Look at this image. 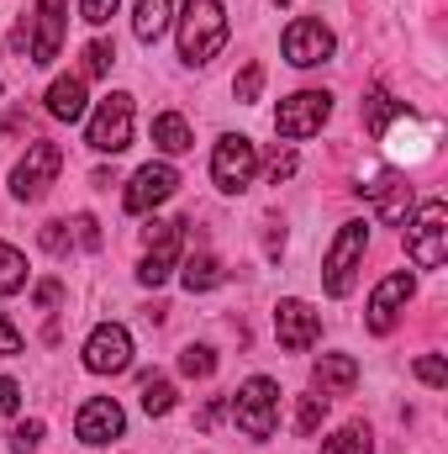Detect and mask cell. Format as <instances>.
<instances>
[{
    "label": "cell",
    "mask_w": 448,
    "mask_h": 454,
    "mask_svg": "<svg viewBox=\"0 0 448 454\" xmlns=\"http://www.w3.org/2000/svg\"><path fill=\"white\" fill-rule=\"evenodd\" d=\"M259 90H264V64H243V74L232 80V96H237L243 106H253V101H259Z\"/></svg>",
    "instance_id": "cell-28"
},
{
    "label": "cell",
    "mask_w": 448,
    "mask_h": 454,
    "mask_svg": "<svg viewBox=\"0 0 448 454\" xmlns=\"http://www.w3.org/2000/svg\"><path fill=\"white\" fill-rule=\"evenodd\" d=\"M222 48H227L222 0H185V16H180V59L185 64H212Z\"/></svg>",
    "instance_id": "cell-1"
},
{
    "label": "cell",
    "mask_w": 448,
    "mask_h": 454,
    "mask_svg": "<svg viewBox=\"0 0 448 454\" xmlns=\"http://www.w3.org/2000/svg\"><path fill=\"white\" fill-rule=\"evenodd\" d=\"M274 333H280V348H285V354H306L312 343L322 339V317H317L306 301L285 296V301L274 307Z\"/></svg>",
    "instance_id": "cell-15"
},
{
    "label": "cell",
    "mask_w": 448,
    "mask_h": 454,
    "mask_svg": "<svg viewBox=\"0 0 448 454\" xmlns=\"http://www.w3.org/2000/svg\"><path fill=\"white\" fill-rule=\"evenodd\" d=\"M16 407H21V386H16V380H5V375H0V418H11V412H16Z\"/></svg>",
    "instance_id": "cell-37"
},
{
    "label": "cell",
    "mask_w": 448,
    "mask_h": 454,
    "mask_svg": "<svg viewBox=\"0 0 448 454\" xmlns=\"http://www.w3.org/2000/svg\"><path fill=\"white\" fill-rule=\"evenodd\" d=\"M21 286H27V259L0 238V296H16Z\"/></svg>",
    "instance_id": "cell-26"
},
{
    "label": "cell",
    "mask_w": 448,
    "mask_h": 454,
    "mask_svg": "<svg viewBox=\"0 0 448 454\" xmlns=\"http://www.w3.org/2000/svg\"><path fill=\"white\" fill-rule=\"evenodd\" d=\"M42 248H48V254H69V248H74L69 223H48V227H42Z\"/></svg>",
    "instance_id": "cell-33"
},
{
    "label": "cell",
    "mask_w": 448,
    "mask_h": 454,
    "mask_svg": "<svg viewBox=\"0 0 448 454\" xmlns=\"http://www.w3.org/2000/svg\"><path fill=\"white\" fill-rule=\"evenodd\" d=\"M0 354H21V333L5 323V312H0Z\"/></svg>",
    "instance_id": "cell-39"
},
{
    "label": "cell",
    "mask_w": 448,
    "mask_h": 454,
    "mask_svg": "<svg viewBox=\"0 0 448 454\" xmlns=\"http://www.w3.org/2000/svg\"><path fill=\"white\" fill-rule=\"evenodd\" d=\"M253 175H259V148H253L243 132H227L222 143H217V153H212V180H217V191L237 196V191L253 185Z\"/></svg>",
    "instance_id": "cell-6"
},
{
    "label": "cell",
    "mask_w": 448,
    "mask_h": 454,
    "mask_svg": "<svg viewBox=\"0 0 448 454\" xmlns=\"http://www.w3.org/2000/svg\"><path fill=\"white\" fill-rule=\"evenodd\" d=\"M264 169H269V185H280V180L296 175V153H290V148H274V159H269Z\"/></svg>",
    "instance_id": "cell-36"
},
{
    "label": "cell",
    "mask_w": 448,
    "mask_h": 454,
    "mask_svg": "<svg viewBox=\"0 0 448 454\" xmlns=\"http://www.w3.org/2000/svg\"><path fill=\"white\" fill-rule=\"evenodd\" d=\"M37 444H42V423H37V418H32V423H16V428H11V450H16V454H32Z\"/></svg>",
    "instance_id": "cell-31"
},
{
    "label": "cell",
    "mask_w": 448,
    "mask_h": 454,
    "mask_svg": "<svg viewBox=\"0 0 448 454\" xmlns=\"http://www.w3.org/2000/svg\"><path fill=\"white\" fill-rule=\"evenodd\" d=\"M412 291H417V280H412V270H396V275H385L380 286H375V296H369V333H390L396 323H401V312H406V301H412Z\"/></svg>",
    "instance_id": "cell-11"
},
{
    "label": "cell",
    "mask_w": 448,
    "mask_h": 454,
    "mask_svg": "<svg viewBox=\"0 0 448 454\" xmlns=\"http://www.w3.org/2000/svg\"><path fill=\"white\" fill-rule=\"evenodd\" d=\"M116 5H121V0H80V16H85L90 27H106L116 16Z\"/></svg>",
    "instance_id": "cell-34"
},
{
    "label": "cell",
    "mask_w": 448,
    "mask_h": 454,
    "mask_svg": "<svg viewBox=\"0 0 448 454\" xmlns=\"http://www.w3.org/2000/svg\"><path fill=\"white\" fill-rule=\"evenodd\" d=\"M180 370H185L190 380H206V375L217 370V354H212V348H201V343H190V348L180 354Z\"/></svg>",
    "instance_id": "cell-29"
},
{
    "label": "cell",
    "mask_w": 448,
    "mask_h": 454,
    "mask_svg": "<svg viewBox=\"0 0 448 454\" xmlns=\"http://www.w3.org/2000/svg\"><path fill=\"white\" fill-rule=\"evenodd\" d=\"M137 396H143V412H148V418L174 412V386H169L164 375H143V380H137Z\"/></svg>",
    "instance_id": "cell-24"
},
{
    "label": "cell",
    "mask_w": 448,
    "mask_h": 454,
    "mask_svg": "<svg viewBox=\"0 0 448 454\" xmlns=\"http://www.w3.org/2000/svg\"><path fill=\"white\" fill-rule=\"evenodd\" d=\"M69 232H74V243H80V248H101V223H96L90 212H80V217L69 223Z\"/></svg>",
    "instance_id": "cell-32"
},
{
    "label": "cell",
    "mask_w": 448,
    "mask_h": 454,
    "mask_svg": "<svg viewBox=\"0 0 448 454\" xmlns=\"http://www.w3.org/2000/svg\"><path fill=\"white\" fill-rule=\"evenodd\" d=\"M58 169H64V148L58 143H32L27 153H21V164L11 169V196L16 201H42L48 196V185L58 180Z\"/></svg>",
    "instance_id": "cell-4"
},
{
    "label": "cell",
    "mask_w": 448,
    "mask_h": 454,
    "mask_svg": "<svg viewBox=\"0 0 448 454\" xmlns=\"http://www.w3.org/2000/svg\"><path fill=\"white\" fill-rule=\"evenodd\" d=\"M280 5H285V0H280Z\"/></svg>",
    "instance_id": "cell-41"
},
{
    "label": "cell",
    "mask_w": 448,
    "mask_h": 454,
    "mask_svg": "<svg viewBox=\"0 0 448 454\" xmlns=\"http://www.w3.org/2000/svg\"><path fill=\"white\" fill-rule=\"evenodd\" d=\"M280 48H285V59L296 64V69H317V64H328L333 59V32L317 21V16H296L290 27H285V37H280Z\"/></svg>",
    "instance_id": "cell-10"
},
{
    "label": "cell",
    "mask_w": 448,
    "mask_h": 454,
    "mask_svg": "<svg viewBox=\"0 0 448 454\" xmlns=\"http://www.w3.org/2000/svg\"><path fill=\"white\" fill-rule=\"evenodd\" d=\"M217 418H222V402H212V407H206V412H201V418H196V423H201V428H212V423H217Z\"/></svg>",
    "instance_id": "cell-40"
},
{
    "label": "cell",
    "mask_w": 448,
    "mask_h": 454,
    "mask_svg": "<svg viewBox=\"0 0 448 454\" xmlns=\"http://www.w3.org/2000/svg\"><path fill=\"white\" fill-rule=\"evenodd\" d=\"M85 143H90L96 153H121V148L132 143V96H127V90H116V96H106V101L96 106Z\"/></svg>",
    "instance_id": "cell-9"
},
{
    "label": "cell",
    "mask_w": 448,
    "mask_h": 454,
    "mask_svg": "<svg viewBox=\"0 0 448 454\" xmlns=\"http://www.w3.org/2000/svg\"><path fill=\"white\" fill-rule=\"evenodd\" d=\"M180 280H185L190 296H196V291H212V286H222V264H217L212 254H190V259L180 264Z\"/></svg>",
    "instance_id": "cell-21"
},
{
    "label": "cell",
    "mask_w": 448,
    "mask_h": 454,
    "mask_svg": "<svg viewBox=\"0 0 448 454\" xmlns=\"http://www.w3.org/2000/svg\"><path fill=\"white\" fill-rule=\"evenodd\" d=\"M364 248H369V227L364 223H343L337 227L333 248H328V264H322V286H328V296H348V291H353V275H359Z\"/></svg>",
    "instance_id": "cell-5"
},
{
    "label": "cell",
    "mask_w": 448,
    "mask_h": 454,
    "mask_svg": "<svg viewBox=\"0 0 448 454\" xmlns=\"http://www.w3.org/2000/svg\"><path fill=\"white\" fill-rule=\"evenodd\" d=\"M417 380H428V386H448V364L438 354H422L417 359Z\"/></svg>",
    "instance_id": "cell-35"
},
{
    "label": "cell",
    "mask_w": 448,
    "mask_h": 454,
    "mask_svg": "<svg viewBox=\"0 0 448 454\" xmlns=\"http://www.w3.org/2000/svg\"><path fill=\"white\" fill-rule=\"evenodd\" d=\"M322 454H375V439H369L364 423H348V428H337L333 439L322 444Z\"/></svg>",
    "instance_id": "cell-25"
},
{
    "label": "cell",
    "mask_w": 448,
    "mask_h": 454,
    "mask_svg": "<svg viewBox=\"0 0 448 454\" xmlns=\"http://www.w3.org/2000/svg\"><path fill=\"white\" fill-rule=\"evenodd\" d=\"M153 143H158L164 153H185L196 137H190V121H185L180 112H164L158 121H153Z\"/></svg>",
    "instance_id": "cell-23"
},
{
    "label": "cell",
    "mask_w": 448,
    "mask_h": 454,
    "mask_svg": "<svg viewBox=\"0 0 448 454\" xmlns=\"http://www.w3.org/2000/svg\"><path fill=\"white\" fill-rule=\"evenodd\" d=\"M64 27H69V0H37V16H32V43H27V53H32V64H53L58 59V48H64Z\"/></svg>",
    "instance_id": "cell-13"
},
{
    "label": "cell",
    "mask_w": 448,
    "mask_h": 454,
    "mask_svg": "<svg viewBox=\"0 0 448 454\" xmlns=\"http://www.w3.org/2000/svg\"><path fill=\"white\" fill-rule=\"evenodd\" d=\"M232 418H237L243 439H253V444L274 439V423H280V386H274L269 375L243 380L237 396H232Z\"/></svg>",
    "instance_id": "cell-2"
},
{
    "label": "cell",
    "mask_w": 448,
    "mask_h": 454,
    "mask_svg": "<svg viewBox=\"0 0 448 454\" xmlns=\"http://www.w3.org/2000/svg\"><path fill=\"white\" fill-rule=\"evenodd\" d=\"M401 112H406V106H401V101H390V96H385L380 85H375V90L364 96V127H369L375 137H385V132H390V121H396Z\"/></svg>",
    "instance_id": "cell-22"
},
{
    "label": "cell",
    "mask_w": 448,
    "mask_h": 454,
    "mask_svg": "<svg viewBox=\"0 0 448 454\" xmlns=\"http://www.w3.org/2000/svg\"><path fill=\"white\" fill-rule=\"evenodd\" d=\"M48 116H58V121H80L85 116V80L80 74H64V80L48 85Z\"/></svg>",
    "instance_id": "cell-19"
},
{
    "label": "cell",
    "mask_w": 448,
    "mask_h": 454,
    "mask_svg": "<svg viewBox=\"0 0 448 454\" xmlns=\"http://www.w3.org/2000/svg\"><path fill=\"white\" fill-rule=\"evenodd\" d=\"M180 191V169L174 164H143L137 175H132V185H127V212L132 217H143V212H153V207H164L169 196Z\"/></svg>",
    "instance_id": "cell-12"
},
{
    "label": "cell",
    "mask_w": 448,
    "mask_h": 454,
    "mask_svg": "<svg viewBox=\"0 0 448 454\" xmlns=\"http://www.w3.org/2000/svg\"><path fill=\"white\" fill-rule=\"evenodd\" d=\"M322 418H328V396H301L296 402V434L301 439H312L322 428Z\"/></svg>",
    "instance_id": "cell-27"
},
{
    "label": "cell",
    "mask_w": 448,
    "mask_h": 454,
    "mask_svg": "<svg viewBox=\"0 0 448 454\" xmlns=\"http://www.w3.org/2000/svg\"><path fill=\"white\" fill-rule=\"evenodd\" d=\"M112 64H116V48H112V43H90V48H85V74H90V80L112 74Z\"/></svg>",
    "instance_id": "cell-30"
},
{
    "label": "cell",
    "mask_w": 448,
    "mask_h": 454,
    "mask_svg": "<svg viewBox=\"0 0 448 454\" xmlns=\"http://www.w3.org/2000/svg\"><path fill=\"white\" fill-rule=\"evenodd\" d=\"M406 254L417 270H438L448 259V207L444 201H422V212L406 223Z\"/></svg>",
    "instance_id": "cell-3"
},
{
    "label": "cell",
    "mask_w": 448,
    "mask_h": 454,
    "mask_svg": "<svg viewBox=\"0 0 448 454\" xmlns=\"http://www.w3.org/2000/svg\"><path fill=\"white\" fill-rule=\"evenodd\" d=\"M312 380H317V396H348L353 386H359V364L348 359V354H322L317 364H312Z\"/></svg>",
    "instance_id": "cell-18"
},
{
    "label": "cell",
    "mask_w": 448,
    "mask_h": 454,
    "mask_svg": "<svg viewBox=\"0 0 448 454\" xmlns=\"http://www.w3.org/2000/svg\"><path fill=\"white\" fill-rule=\"evenodd\" d=\"M132 364V333L121 323H101L90 339H85V370L96 375H121Z\"/></svg>",
    "instance_id": "cell-14"
},
{
    "label": "cell",
    "mask_w": 448,
    "mask_h": 454,
    "mask_svg": "<svg viewBox=\"0 0 448 454\" xmlns=\"http://www.w3.org/2000/svg\"><path fill=\"white\" fill-rule=\"evenodd\" d=\"M185 227L190 223H158L148 227V254H143V264H137V280L143 286H164L169 275H174V264H180V243H185Z\"/></svg>",
    "instance_id": "cell-8"
},
{
    "label": "cell",
    "mask_w": 448,
    "mask_h": 454,
    "mask_svg": "<svg viewBox=\"0 0 448 454\" xmlns=\"http://www.w3.org/2000/svg\"><path fill=\"white\" fill-rule=\"evenodd\" d=\"M58 301H64V286H58V280H42V286H37V307L48 312V307H58Z\"/></svg>",
    "instance_id": "cell-38"
},
{
    "label": "cell",
    "mask_w": 448,
    "mask_h": 454,
    "mask_svg": "<svg viewBox=\"0 0 448 454\" xmlns=\"http://www.w3.org/2000/svg\"><path fill=\"white\" fill-rule=\"evenodd\" d=\"M121 428H127V412L116 407L112 396H90V402L80 407V418H74V434H80V444H90V450L121 439Z\"/></svg>",
    "instance_id": "cell-16"
},
{
    "label": "cell",
    "mask_w": 448,
    "mask_h": 454,
    "mask_svg": "<svg viewBox=\"0 0 448 454\" xmlns=\"http://www.w3.org/2000/svg\"><path fill=\"white\" fill-rule=\"evenodd\" d=\"M359 191H369L375 196V207H380V223H406V212H412V185L396 175V169H380L369 185H359Z\"/></svg>",
    "instance_id": "cell-17"
},
{
    "label": "cell",
    "mask_w": 448,
    "mask_h": 454,
    "mask_svg": "<svg viewBox=\"0 0 448 454\" xmlns=\"http://www.w3.org/2000/svg\"><path fill=\"white\" fill-rule=\"evenodd\" d=\"M169 0H137V16H132V32H137V43H158L164 32H169Z\"/></svg>",
    "instance_id": "cell-20"
},
{
    "label": "cell",
    "mask_w": 448,
    "mask_h": 454,
    "mask_svg": "<svg viewBox=\"0 0 448 454\" xmlns=\"http://www.w3.org/2000/svg\"><path fill=\"white\" fill-rule=\"evenodd\" d=\"M328 116H333V96H328V90H296L290 101H280V112H274V132L290 137V143H301V137L322 132Z\"/></svg>",
    "instance_id": "cell-7"
}]
</instances>
